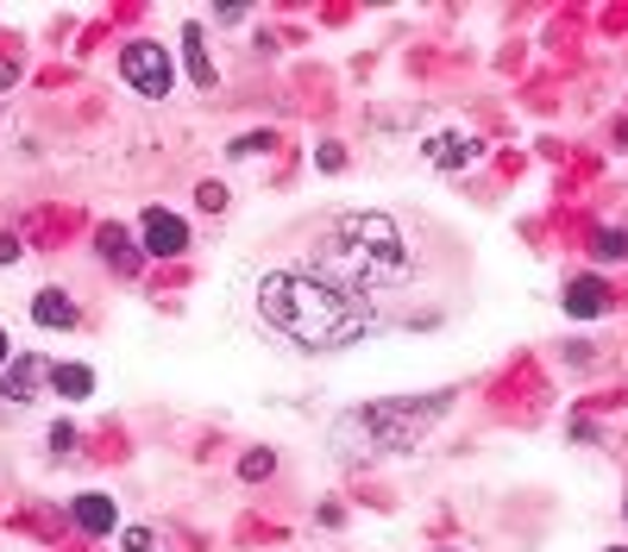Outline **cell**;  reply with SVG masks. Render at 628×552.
Masks as SVG:
<instances>
[{
    "instance_id": "obj_4",
    "label": "cell",
    "mask_w": 628,
    "mask_h": 552,
    "mask_svg": "<svg viewBox=\"0 0 628 552\" xmlns=\"http://www.w3.org/2000/svg\"><path fill=\"white\" fill-rule=\"evenodd\" d=\"M120 75L132 82V95L164 100V95H170V82H176L170 50H164V45H151V38H132V45L120 50Z\"/></svg>"
},
{
    "instance_id": "obj_19",
    "label": "cell",
    "mask_w": 628,
    "mask_h": 552,
    "mask_svg": "<svg viewBox=\"0 0 628 552\" xmlns=\"http://www.w3.org/2000/svg\"><path fill=\"white\" fill-rule=\"evenodd\" d=\"M201 207H208V214H221V207H226V189H221V182H201Z\"/></svg>"
},
{
    "instance_id": "obj_3",
    "label": "cell",
    "mask_w": 628,
    "mask_h": 552,
    "mask_svg": "<svg viewBox=\"0 0 628 552\" xmlns=\"http://www.w3.org/2000/svg\"><path fill=\"white\" fill-rule=\"evenodd\" d=\"M440 415H447V396H434V401H365V408L340 415L333 446H340V458H352V465H371V458H390V452H415Z\"/></svg>"
},
{
    "instance_id": "obj_2",
    "label": "cell",
    "mask_w": 628,
    "mask_h": 552,
    "mask_svg": "<svg viewBox=\"0 0 628 552\" xmlns=\"http://www.w3.org/2000/svg\"><path fill=\"white\" fill-rule=\"evenodd\" d=\"M321 271L358 296H377V289H402L415 264L390 214H340L321 245Z\"/></svg>"
},
{
    "instance_id": "obj_14",
    "label": "cell",
    "mask_w": 628,
    "mask_h": 552,
    "mask_svg": "<svg viewBox=\"0 0 628 552\" xmlns=\"http://www.w3.org/2000/svg\"><path fill=\"white\" fill-rule=\"evenodd\" d=\"M603 257V264H609V257H628V232L623 226H609V232H597V245H591Z\"/></svg>"
},
{
    "instance_id": "obj_23",
    "label": "cell",
    "mask_w": 628,
    "mask_h": 552,
    "mask_svg": "<svg viewBox=\"0 0 628 552\" xmlns=\"http://www.w3.org/2000/svg\"><path fill=\"white\" fill-rule=\"evenodd\" d=\"M0 364H7V333H0Z\"/></svg>"
},
{
    "instance_id": "obj_11",
    "label": "cell",
    "mask_w": 628,
    "mask_h": 552,
    "mask_svg": "<svg viewBox=\"0 0 628 552\" xmlns=\"http://www.w3.org/2000/svg\"><path fill=\"white\" fill-rule=\"evenodd\" d=\"M609 308V296H603L597 276H578L572 289H566V314H578V321H591V314H603Z\"/></svg>"
},
{
    "instance_id": "obj_17",
    "label": "cell",
    "mask_w": 628,
    "mask_h": 552,
    "mask_svg": "<svg viewBox=\"0 0 628 552\" xmlns=\"http://www.w3.org/2000/svg\"><path fill=\"white\" fill-rule=\"evenodd\" d=\"M50 452H57V458H63V452H75V427H70V421L50 427Z\"/></svg>"
},
{
    "instance_id": "obj_12",
    "label": "cell",
    "mask_w": 628,
    "mask_h": 552,
    "mask_svg": "<svg viewBox=\"0 0 628 552\" xmlns=\"http://www.w3.org/2000/svg\"><path fill=\"white\" fill-rule=\"evenodd\" d=\"M75 527H82V533H114L120 515H114L107 496H75Z\"/></svg>"
},
{
    "instance_id": "obj_18",
    "label": "cell",
    "mask_w": 628,
    "mask_h": 552,
    "mask_svg": "<svg viewBox=\"0 0 628 552\" xmlns=\"http://www.w3.org/2000/svg\"><path fill=\"white\" fill-rule=\"evenodd\" d=\"M271 145H276V132H251V139L233 145V157H251V151H271Z\"/></svg>"
},
{
    "instance_id": "obj_9",
    "label": "cell",
    "mask_w": 628,
    "mask_h": 552,
    "mask_svg": "<svg viewBox=\"0 0 628 552\" xmlns=\"http://www.w3.org/2000/svg\"><path fill=\"white\" fill-rule=\"evenodd\" d=\"M45 376H50L45 358H20V364H7V383H0V396H7V401H32L38 389H45Z\"/></svg>"
},
{
    "instance_id": "obj_24",
    "label": "cell",
    "mask_w": 628,
    "mask_h": 552,
    "mask_svg": "<svg viewBox=\"0 0 628 552\" xmlns=\"http://www.w3.org/2000/svg\"><path fill=\"white\" fill-rule=\"evenodd\" d=\"M609 552H628V547H609Z\"/></svg>"
},
{
    "instance_id": "obj_5",
    "label": "cell",
    "mask_w": 628,
    "mask_h": 552,
    "mask_svg": "<svg viewBox=\"0 0 628 552\" xmlns=\"http://www.w3.org/2000/svg\"><path fill=\"white\" fill-rule=\"evenodd\" d=\"M139 232H145V257H182L189 251V220L170 207H145Z\"/></svg>"
},
{
    "instance_id": "obj_13",
    "label": "cell",
    "mask_w": 628,
    "mask_h": 552,
    "mask_svg": "<svg viewBox=\"0 0 628 552\" xmlns=\"http://www.w3.org/2000/svg\"><path fill=\"white\" fill-rule=\"evenodd\" d=\"M50 383H57V396H70V401L95 396V371H88V364H57V371H50Z\"/></svg>"
},
{
    "instance_id": "obj_16",
    "label": "cell",
    "mask_w": 628,
    "mask_h": 552,
    "mask_svg": "<svg viewBox=\"0 0 628 552\" xmlns=\"http://www.w3.org/2000/svg\"><path fill=\"white\" fill-rule=\"evenodd\" d=\"M120 540H126V552H164V540H157L151 527H126Z\"/></svg>"
},
{
    "instance_id": "obj_1",
    "label": "cell",
    "mask_w": 628,
    "mask_h": 552,
    "mask_svg": "<svg viewBox=\"0 0 628 552\" xmlns=\"http://www.w3.org/2000/svg\"><path fill=\"white\" fill-rule=\"evenodd\" d=\"M258 314L289 351H340L371 333V296H358L327 271H271L258 283Z\"/></svg>"
},
{
    "instance_id": "obj_6",
    "label": "cell",
    "mask_w": 628,
    "mask_h": 552,
    "mask_svg": "<svg viewBox=\"0 0 628 552\" xmlns=\"http://www.w3.org/2000/svg\"><path fill=\"white\" fill-rule=\"evenodd\" d=\"M477 132H427V145H422V157L434 164V170H459V164H472L477 157Z\"/></svg>"
},
{
    "instance_id": "obj_22",
    "label": "cell",
    "mask_w": 628,
    "mask_h": 552,
    "mask_svg": "<svg viewBox=\"0 0 628 552\" xmlns=\"http://www.w3.org/2000/svg\"><path fill=\"white\" fill-rule=\"evenodd\" d=\"M13 82H20V70H13V63H0V88H13Z\"/></svg>"
},
{
    "instance_id": "obj_7",
    "label": "cell",
    "mask_w": 628,
    "mask_h": 552,
    "mask_svg": "<svg viewBox=\"0 0 628 552\" xmlns=\"http://www.w3.org/2000/svg\"><path fill=\"white\" fill-rule=\"evenodd\" d=\"M95 245H100V257H107V264H114V271H139V264H145V245H139V239H132V232H126V226H100L95 232Z\"/></svg>"
},
{
    "instance_id": "obj_15",
    "label": "cell",
    "mask_w": 628,
    "mask_h": 552,
    "mask_svg": "<svg viewBox=\"0 0 628 552\" xmlns=\"http://www.w3.org/2000/svg\"><path fill=\"white\" fill-rule=\"evenodd\" d=\"M271 452H246V458H239V477H246V483H258V477H271Z\"/></svg>"
},
{
    "instance_id": "obj_20",
    "label": "cell",
    "mask_w": 628,
    "mask_h": 552,
    "mask_svg": "<svg viewBox=\"0 0 628 552\" xmlns=\"http://www.w3.org/2000/svg\"><path fill=\"white\" fill-rule=\"evenodd\" d=\"M315 164H321V170H340V164H346V151H340V145H321V151H315Z\"/></svg>"
},
{
    "instance_id": "obj_8",
    "label": "cell",
    "mask_w": 628,
    "mask_h": 552,
    "mask_svg": "<svg viewBox=\"0 0 628 552\" xmlns=\"http://www.w3.org/2000/svg\"><path fill=\"white\" fill-rule=\"evenodd\" d=\"M182 70H189L195 88H214V82H221L214 57H208V32H201V25H182Z\"/></svg>"
},
{
    "instance_id": "obj_10",
    "label": "cell",
    "mask_w": 628,
    "mask_h": 552,
    "mask_svg": "<svg viewBox=\"0 0 628 552\" xmlns=\"http://www.w3.org/2000/svg\"><path fill=\"white\" fill-rule=\"evenodd\" d=\"M32 321L38 326H75V296H63V289H38V296H32Z\"/></svg>"
},
{
    "instance_id": "obj_21",
    "label": "cell",
    "mask_w": 628,
    "mask_h": 552,
    "mask_svg": "<svg viewBox=\"0 0 628 552\" xmlns=\"http://www.w3.org/2000/svg\"><path fill=\"white\" fill-rule=\"evenodd\" d=\"M13 257H20V239H13V232H0V264H13Z\"/></svg>"
}]
</instances>
